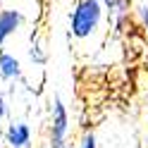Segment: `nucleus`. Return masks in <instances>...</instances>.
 Returning <instances> with one entry per match:
<instances>
[{
	"mask_svg": "<svg viewBox=\"0 0 148 148\" xmlns=\"http://www.w3.org/2000/svg\"><path fill=\"white\" fill-rule=\"evenodd\" d=\"M69 134V112L67 105L60 96L53 98L50 105V124H48V138H58V141H67Z\"/></svg>",
	"mask_w": 148,
	"mask_h": 148,
	"instance_id": "obj_2",
	"label": "nucleus"
},
{
	"mask_svg": "<svg viewBox=\"0 0 148 148\" xmlns=\"http://www.w3.org/2000/svg\"><path fill=\"white\" fill-rule=\"evenodd\" d=\"M136 17H138V22H141L143 31L148 36V3H138L136 5Z\"/></svg>",
	"mask_w": 148,
	"mask_h": 148,
	"instance_id": "obj_7",
	"label": "nucleus"
},
{
	"mask_svg": "<svg viewBox=\"0 0 148 148\" xmlns=\"http://www.w3.org/2000/svg\"><path fill=\"white\" fill-rule=\"evenodd\" d=\"M5 117H7V98H5L3 91H0V124H3Z\"/></svg>",
	"mask_w": 148,
	"mask_h": 148,
	"instance_id": "obj_11",
	"label": "nucleus"
},
{
	"mask_svg": "<svg viewBox=\"0 0 148 148\" xmlns=\"http://www.w3.org/2000/svg\"><path fill=\"white\" fill-rule=\"evenodd\" d=\"M79 148H98V141H96V134L93 132H86L79 141Z\"/></svg>",
	"mask_w": 148,
	"mask_h": 148,
	"instance_id": "obj_9",
	"label": "nucleus"
},
{
	"mask_svg": "<svg viewBox=\"0 0 148 148\" xmlns=\"http://www.w3.org/2000/svg\"><path fill=\"white\" fill-rule=\"evenodd\" d=\"M22 74H24V69H22L19 58L10 50H0V81L12 84V81L22 79Z\"/></svg>",
	"mask_w": 148,
	"mask_h": 148,
	"instance_id": "obj_4",
	"label": "nucleus"
},
{
	"mask_svg": "<svg viewBox=\"0 0 148 148\" xmlns=\"http://www.w3.org/2000/svg\"><path fill=\"white\" fill-rule=\"evenodd\" d=\"M34 134L26 122H12L5 129V146L7 148H34Z\"/></svg>",
	"mask_w": 148,
	"mask_h": 148,
	"instance_id": "obj_3",
	"label": "nucleus"
},
{
	"mask_svg": "<svg viewBox=\"0 0 148 148\" xmlns=\"http://www.w3.org/2000/svg\"><path fill=\"white\" fill-rule=\"evenodd\" d=\"M100 3H103L105 12H110V17L129 12V0H100Z\"/></svg>",
	"mask_w": 148,
	"mask_h": 148,
	"instance_id": "obj_6",
	"label": "nucleus"
},
{
	"mask_svg": "<svg viewBox=\"0 0 148 148\" xmlns=\"http://www.w3.org/2000/svg\"><path fill=\"white\" fill-rule=\"evenodd\" d=\"M24 24V14L19 10H0V48L5 45V41L19 31V26Z\"/></svg>",
	"mask_w": 148,
	"mask_h": 148,
	"instance_id": "obj_5",
	"label": "nucleus"
},
{
	"mask_svg": "<svg viewBox=\"0 0 148 148\" xmlns=\"http://www.w3.org/2000/svg\"><path fill=\"white\" fill-rule=\"evenodd\" d=\"M41 148H69L67 146V141H58V138H48Z\"/></svg>",
	"mask_w": 148,
	"mask_h": 148,
	"instance_id": "obj_10",
	"label": "nucleus"
},
{
	"mask_svg": "<svg viewBox=\"0 0 148 148\" xmlns=\"http://www.w3.org/2000/svg\"><path fill=\"white\" fill-rule=\"evenodd\" d=\"M103 14H105V7L100 0H77V5L69 14V34L77 41L91 38L103 22Z\"/></svg>",
	"mask_w": 148,
	"mask_h": 148,
	"instance_id": "obj_1",
	"label": "nucleus"
},
{
	"mask_svg": "<svg viewBox=\"0 0 148 148\" xmlns=\"http://www.w3.org/2000/svg\"><path fill=\"white\" fill-rule=\"evenodd\" d=\"M29 58L34 60V64H45L48 55H45V53L41 50V45H31V48H29Z\"/></svg>",
	"mask_w": 148,
	"mask_h": 148,
	"instance_id": "obj_8",
	"label": "nucleus"
}]
</instances>
